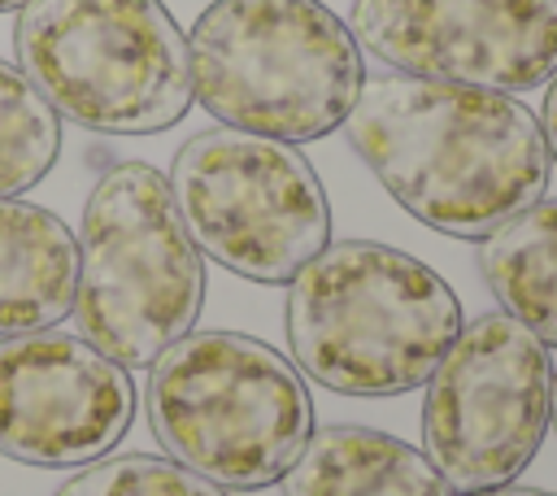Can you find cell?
Returning <instances> with one entry per match:
<instances>
[{
    "label": "cell",
    "mask_w": 557,
    "mask_h": 496,
    "mask_svg": "<svg viewBox=\"0 0 557 496\" xmlns=\"http://www.w3.org/2000/svg\"><path fill=\"white\" fill-rule=\"evenodd\" d=\"M344 131L383 191L453 239L500 231L544 200L553 170L540 117L487 87L366 74Z\"/></svg>",
    "instance_id": "obj_1"
},
{
    "label": "cell",
    "mask_w": 557,
    "mask_h": 496,
    "mask_svg": "<svg viewBox=\"0 0 557 496\" xmlns=\"http://www.w3.org/2000/svg\"><path fill=\"white\" fill-rule=\"evenodd\" d=\"M283 313L296 370L339 396H405L461 335L457 292L374 239L326 244L292 278Z\"/></svg>",
    "instance_id": "obj_2"
},
{
    "label": "cell",
    "mask_w": 557,
    "mask_h": 496,
    "mask_svg": "<svg viewBox=\"0 0 557 496\" xmlns=\"http://www.w3.org/2000/svg\"><path fill=\"white\" fill-rule=\"evenodd\" d=\"M157 444L226 492L283 483L313 435V396L292 357L239 331H187L148 365Z\"/></svg>",
    "instance_id": "obj_3"
},
{
    "label": "cell",
    "mask_w": 557,
    "mask_h": 496,
    "mask_svg": "<svg viewBox=\"0 0 557 496\" xmlns=\"http://www.w3.org/2000/svg\"><path fill=\"white\" fill-rule=\"evenodd\" d=\"M191 91L222 126L309 144L344 126L361 48L322 0H213L187 39Z\"/></svg>",
    "instance_id": "obj_4"
},
{
    "label": "cell",
    "mask_w": 557,
    "mask_h": 496,
    "mask_svg": "<svg viewBox=\"0 0 557 496\" xmlns=\"http://www.w3.org/2000/svg\"><path fill=\"white\" fill-rule=\"evenodd\" d=\"M205 257L191 244L170 178L148 161L109 165L83 209L74 318L87 344L126 370H148L205 305Z\"/></svg>",
    "instance_id": "obj_5"
},
{
    "label": "cell",
    "mask_w": 557,
    "mask_h": 496,
    "mask_svg": "<svg viewBox=\"0 0 557 496\" xmlns=\"http://www.w3.org/2000/svg\"><path fill=\"white\" fill-rule=\"evenodd\" d=\"M13 48L44 100L87 131L157 135L196 100L187 35L161 0H30Z\"/></svg>",
    "instance_id": "obj_6"
},
{
    "label": "cell",
    "mask_w": 557,
    "mask_h": 496,
    "mask_svg": "<svg viewBox=\"0 0 557 496\" xmlns=\"http://www.w3.org/2000/svg\"><path fill=\"white\" fill-rule=\"evenodd\" d=\"M170 191L200 257L252 283H292L331 244V200L313 165L270 135H191L174 152Z\"/></svg>",
    "instance_id": "obj_7"
},
{
    "label": "cell",
    "mask_w": 557,
    "mask_h": 496,
    "mask_svg": "<svg viewBox=\"0 0 557 496\" xmlns=\"http://www.w3.org/2000/svg\"><path fill=\"white\" fill-rule=\"evenodd\" d=\"M548 348L518 318L500 309L461 326L422 400V452L448 492L513 483L548 435Z\"/></svg>",
    "instance_id": "obj_8"
},
{
    "label": "cell",
    "mask_w": 557,
    "mask_h": 496,
    "mask_svg": "<svg viewBox=\"0 0 557 496\" xmlns=\"http://www.w3.org/2000/svg\"><path fill=\"white\" fill-rule=\"evenodd\" d=\"M348 30L413 78L513 96L557 74V0H352Z\"/></svg>",
    "instance_id": "obj_9"
},
{
    "label": "cell",
    "mask_w": 557,
    "mask_h": 496,
    "mask_svg": "<svg viewBox=\"0 0 557 496\" xmlns=\"http://www.w3.org/2000/svg\"><path fill=\"white\" fill-rule=\"evenodd\" d=\"M135 422L131 370L83 335L30 331L0 339V452L22 466L83 470Z\"/></svg>",
    "instance_id": "obj_10"
},
{
    "label": "cell",
    "mask_w": 557,
    "mask_h": 496,
    "mask_svg": "<svg viewBox=\"0 0 557 496\" xmlns=\"http://www.w3.org/2000/svg\"><path fill=\"white\" fill-rule=\"evenodd\" d=\"M78 239L44 204L0 196V339L52 331L74 313Z\"/></svg>",
    "instance_id": "obj_11"
},
{
    "label": "cell",
    "mask_w": 557,
    "mask_h": 496,
    "mask_svg": "<svg viewBox=\"0 0 557 496\" xmlns=\"http://www.w3.org/2000/svg\"><path fill=\"white\" fill-rule=\"evenodd\" d=\"M283 496H453L426 452L370 426H322L283 474Z\"/></svg>",
    "instance_id": "obj_12"
},
{
    "label": "cell",
    "mask_w": 557,
    "mask_h": 496,
    "mask_svg": "<svg viewBox=\"0 0 557 496\" xmlns=\"http://www.w3.org/2000/svg\"><path fill=\"white\" fill-rule=\"evenodd\" d=\"M483 278L500 309L557 348V200H535L483 239Z\"/></svg>",
    "instance_id": "obj_13"
},
{
    "label": "cell",
    "mask_w": 557,
    "mask_h": 496,
    "mask_svg": "<svg viewBox=\"0 0 557 496\" xmlns=\"http://www.w3.org/2000/svg\"><path fill=\"white\" fill-rule=\"evenodd\" d=\"M61 152V113L0 57V196H22L48 178Z\"/></svg>",
    "instance_id": "obj_14"
},
{
    "label": "cell",
    "mask_w": 557,
    "mask_h": 496,
    "mask_svg": "<svg viewBox=\"0 0 557 496\" xmlns=\"http://www.w3.org/2000/svg\"><path fill=\"white\" fill-rule=\"evenodd\" d=\"M57 496H226V487L200 479L174 457L122 452L83 466L74 479L57 487Z\"/></svg>",
    "instance_id": "obj_15"
},
{
    "label": "cell",
    "mask_w": 557,
    "mask_h": 496,
    "mask_svg": "<svg viewBox=\"0 0 557 496\" xmlns=\"http://www.w3.org/2000/svg\"><path fill=\"white\" fill-rule=\"evenodd\" d=\"M540 131H544L548 157L557 161V74L548 78V91H544V109H540Z\"/></svg>",
    "instance_id": "obj_16"
},
{
    "label": "cell",
    "mask_w": 557,
    "mask_h": 496,
    "mask_svg": "<svg viewBox=\"0 0 557 496\" xmlns=\"http://www.w3.org/2000/svg\"><path fill=\"white\" fill-rule=\"evenodd\" d=\"M470 496H557V492H540V487H513V483H505V487H492V492H470Z\"/></svg>",
    "instance_id": "obj_17"
},
{
    "label": "cell",
    "mask_w": 557,
    "mask_h": 496,
    "mask_svg": "<svg viewBox=\"0 0 557 496\" xmlns=\"http://www.w3.org/2000/svg\"><path fill=\"white\" fill-rule=\"evenodd\" d=\"M548 426L557 431V370H553V392H548Z\"/></svg>",
    "instance_id": "obj_18"
},
{
    "label": "cell",
    "mask_w": 557,
    "mask_h": 496,
    "mask_svg": "<svg viewBox=\"0 0 557 496\" xmlns=\"http://www.w3.org/2000/svg\"><path fill=\"white\" fill-rule=\"evenodd\" d=\"M22 4H30V0H0V13H17Z\"/></svg>",
    "instance_id": "obj_19"
}]
</instances>
